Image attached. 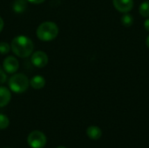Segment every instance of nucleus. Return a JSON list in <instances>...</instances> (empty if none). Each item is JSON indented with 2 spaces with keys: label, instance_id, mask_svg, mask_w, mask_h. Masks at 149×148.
I'll list each match as a JSON object with an SVG mask.
<instances>
[{
  "label": "nucleus",
  "instance_id": "obj_11",
  "mask_svg": "<svg viewBox=\"0 0 149 148\" xmlns=\"http://www.w3.org/2000/svg\"><path fill=\"white\" fill-rule=\"evenodd\" d=\"M13 10L17 13H22L26 10L27 0H15L13 3Z\"/></svg>",
  "mask_w": 149,
  "mask_h": 148
},
{
  "label": "nucleus",
  "instance_id": "obj_4",
  "mask_svg": "<svg viewBox=\"0 0 149 148\" xmlns=\"http://www.w3.org/2000/svg\"><path fill=\"white\" fill-rule=\"evenodd\" d=\"M27 143L31 148H44L47 143V139L42 132L33 131L28 135Z\"/></svg>",
  "mask_w": 149,
  "mask_h": 148
},
{
  "label": "nucleus",
  "instance_id": "obj_9",
  "mask_svg": "<svg viewBox=\"0 0 149 148\" xmlns=\"http://www.w3.org/2000/svg\"><path fill=\"white\" fill-rule=\"evenodd\" d=\"M30 85L35 90H40L45 85V79L43 76L40 75L33 76L30 80Z\"/></svg>",
  "mask_w": 149,
  "mask_h": 148
},
{
  "label": "nucleus",
  "instance_id": "obj_17",
  "mask_svg": "<svg viewBox=\"0 0 149 148\" xmlns=\"http://www.w3.org/2000/svg\"><path fill=\"white\" fill-rule=\"evenodd\" d=\"M29 3H34V4H39V3H44L45 0H27Z\"/></svg>",
  "mask_w": 149,
  "mask_h": 148
},
{
  "label": "nucleus",
  "instance_id": "obj_8",
  "mask_svg": "<svg viewBox=\"0 0 149 148\" xmlns=\"http://www.w3.org/2000/svg\"><path fill=\"white\" fill-rule=\"evenodd\" d=\"M11 99V93L7 87L0 86V107L7 106Z\"/></svg>",
  "mask_w": 149,
  "mask_h": 148
},
{
  "label": "nucleus",
  "instance_id": "obj_10",
  "mask_svg": "<svg viewBox=\"0 0 149 148\" xmlns=\"http://www.w3.org/2000/svg\"><path fill=\"white\" fill-rule=\"evenodd\" d=\"M86 134L91 140H97L102 136V131L100 127L96 126H91L86 129Z\"/></svg>",
  "mask_w": 149,
  "mask_h": 148
},
{
  "label": "nucleus",
  "instance_id": "obj_14",
  "mask_svg": "<svg viewBox=\"0 0 149 148\" xmlns=\"http://www.w3.org/2000/svg\"><path fill=\"white\" fill-rule=\"evenodd\" d=\"M10 125V120L9 118L4 115L0 113V130H4L6 129Z\"/></svg>",
  "mask_w": 149,
  "mask_h": 148
},
{
  "label": "nucleus",
  "instance_id": "obj_7",
  "mask_svg": "<svg viewBox=\"0 0 149 148\" xmlns=\"http://www.w3.org/2000/svg\"><path fill=\"white\" fill-rule=\"evenodd\" d=\"M114 8L121 13H128L134 8V0H113Z\"/></svg>",
  "mask_w": 149,
  "mask_h": 148
},
{
  "label": "nucleus",
  "instance_id": "obj_19",
  "mask_svg": "<svg viewBox=\"0 0 149 148\" xmlns=\"http://www.w3.org/2000/svg\"><path fill=\"white\" fill-rule=\"evenodd\" d=\"M3 26H4V22H3V18L0 17V32L3 31Z\"/></svg>",
  "mask_w": 149,
  "mask_h": 148
},
{
  "label": "nucleus",
  "instance_id": "obj_13",
  "mask_svg": "<svg viewBox=\"0 0 149 148\" xmlns=\"http://www.w3.org/2000/svg\"><path fill=\"white\" fill-rule=\"evenodd\" d=\"M120 21H121V24L124 26L129 27V26H131L134 24V17L129 13H124V15L120 18Z\"/></svg>",
  "mask_w": 149,
  "mask_h": 148
},
{
  "label": "nucleus",
  "instance_id": "obj_3",
  "mask_svg": "<svg viewBox=\"0 0 149 148\" xmlns=\"http://www.w3.org/2000/svg\"><path fill=\"white\" fill-rule=\"evenodd\" d=\"M9 88L15 93H23L30 86V80L24 73H16L12 75L8 81Z\"/></svg>",
  "mask_w": 149,
  "mask_h": 148
},
{
  "label": "nucleus",
  "instance_id": "obj_16",
  "mask_svg": "<svg viewBox=\"0 0 149 148\" xmlns=\"http://www.w3.org/2000/svg\"><path fill=\"white\" fill-rule=\"evenodd\" d=\"M7 80V75H6V72H4L3 69H2L0 67V85H3L6 82Z\"/></svg>",
  "mask_w": 149,
  "mask_h": 148
},
{
  "label": "nucleus",
  "instance_id": "obj_5",
  "mask_svg": "<svg viewBox=\"0 0 149 148\" xmlns=\"http://www.w3.org/2000/svg\"><path fill=\"white\" fill-rule=\"evenodd\" d=\"M31 61L34 66L38 68H43L47 65L49 62V58L45 51H37L35 52H32V54L31 55Z\"/></svg>",
  "mask_w": 149,
  "mask_h": 148
},
{
  "label": "nucleus",
  "instance_id": "obj_15",
  "mask_svg": "<svg viewBox=\"0 0 149 148\" xmlns=\"http://www.w3.org/2000/svg\"><path fill=\"white\" fill-rule=\"evenodd\" d=\"M11 50L10 45L6 42H0V53L4 55Z\"/></svg>",
  "mask_w": 149,
  "mask_h": 148
},
{
  "label": "nucleus",
  "instance_id": "obj_22",
  "mask_svg": "<svg viewBox=\"0 0 149 148\" xmlns=\"http://www.w3.org/2000/svg\"><path fill=\"white\" fill-rule=\"evenodd\" d=\"M5 148H10V147H5Z\"/></svg>",
  "mask_w": 149,
  "mask_h": 148
},
{
  "label": "nucleus",
  "instance_id": "obj_21",
  "mask_svg": "<svg viewBox=\"0 0 149 148\" xmlns=\"http://www.w3.org/2000/svg\"><path fill=\"white\" fill-rule=\"evenodd\" d=\"M57 148H66V147H57Z\"/></svg>",
  "mask_w": 149,
  "mask_h": 148
},
{
  "label": "nucleus",
  "instance_id": "obj_1",
  "mask_svg": "<svg viewBox=\"0 0 149 148\" xmlns=\"http://www.w3.org/2000/svg\"><path fill=\"white\" fill-rule=\"evenodd\" d=\"M10 48L13 53L19 58L30 57L34 50V44L31 38L24 35H18L11 40Z\"/></svg>",
  "mask_w": 149,
  "mask_h": 148
},
{
  "label": "nucleus",
  "instance_id": "obj_20",
  "mask_svg": "<svg viewBox=\"0 0 149 148\" xmlns=\"http://www.w3.org/2000/svg\"><path fill=\"white\" fill-rule=\"evenodd\" d=\"M146 44H147V46L149 48V35L148 37L147 38V39H146Z\"/></svg>",
  "mask_w": 149,
  "mask_h": 148
},
{
  "label": "nucleus",
  "instance_id": "obj_6",
  "mask_svg": "<svg viewBox=\"0 0 149 148\" xmlns=\"http://www.w3.org/2000/svg\"><path fill=\"white\" fill-rule=\"evenodd\" d=\"M3 68L6 73L13 74L17 72L19 68V62L17 58L13 56H9L4 58L3 62Z\"/></svg>",
  "mask_w": 149,
  "mask_h": 148
},
{
  "label": "nucleus",
  "instance_id": "obj_2",
  "mask_svg": "<svg viewBox=\"0 0 149 148\" xmlns=\"http://www.w3.org/2000/svg\"><path fill=\"white\" fill-rule=\"evenodd\" d=\"M36 34L38 38L41 41H52L58 35V26L52 21L43 22L38 25Z\"/></svg>",
  "mask_w": 149,
  "mask_h": 148
},
{
  "label": "nucleus",
  "instance_id": "obj_18",
  "mask_svg": "<svg viewBox=\"0 0 149 148\" xmlns=\"http://www.w3.org/2000/svg\"><path fill=\"white\" fill-rule=\"evenodd\" d=\"M144 28L149 31V17H148L146 20H145V22H144Z\"/></svg>",
  "mask_w": 149,
  "mask_h": 148
},
{
  "label": "nucleus",
  "instance_id": "obj_12",
  "mask_svg": "<svg viewBox=\"0 0 149 148\" xmlns=\"http://www.w3.org/2000/svg\"><path fill=\"white\" fill-rule=\"evenodd\" d=\"M139 12L143 17H149V1H145L141 3L139 7Z\"/></svg>",
  "mask_w": 149,
  "mask_h": 148
}]
</instances>
